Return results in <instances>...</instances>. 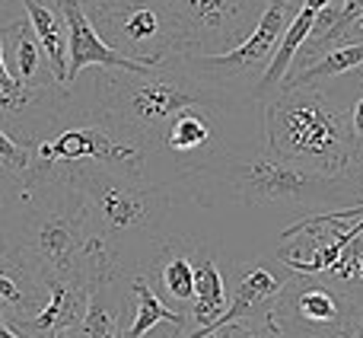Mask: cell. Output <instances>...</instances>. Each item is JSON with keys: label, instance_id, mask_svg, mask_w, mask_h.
I'll return each mask as SVG.
<instances>
[{"label": "cell", "instance_id": "9a60e30c", "mask_svg": "<svg viewBox=\"0 0 363 338\" xmlns=\"http://www.w3.org/2000/svg\"><path fill=\"white\" fill-rule=\"evenodd\" d=\"M144 275L153 284V290L163 297V303L188 316V307L194 300V239H160L150 271H144Z\"/></svg>", "mask_w": 363, "mask_h": 338}, {"label": "cell", "instance_id": "2e32d148", "mask_svg": "<svg viewBox=\"0 0 363 338\" xmlns=\"http://www.w3.org/2000/svg\"><path fill=\"white\" fill-rule=\"evenodd\" d=\"M48 300L35 316L10 322V329L23 338H61L77 326L86 313L89 284L83 281H48Z\"/></svg>", "mask_w": 363, "mask_h": 338}, {"label": "cell", "instance_id": "7402d4cb", "mask_svg": "<svg viewBox=\"0 0 363 338\" xmlns=\"http://www.w3.org/2000/svg\"><path fill=\"white\" fill-rule=\"evenodd\" d=\"M325 89V96L338 106L341 125H345L347 144H351V157L357 173L363 175V64L357 70L345 77H335V80L319 83Z\"/></svg>", "mask_w": 363, "mask_h": 338}, {"label": "cell", "instance_id": "44dd1931", "mask_svg": "<svg viewBox=\"0 0 363 338\" xmlns=\"http://www.w3.org/2000/svg\"><path fill=\"white\" fill-rule=\"evenodd\" d=\"M19 4H23V13L38 45L45 48L55 80L67 87V23H64L61 10L55 6V0H19Z\"/></svg>", "mask_w": 363, "mask_h": 338}, {"label": "cell", "instance_id": "9c48e42d", "mask_svg": "<svg viewBox=\"0 0 363 338\" xmlns=\"http://www.w3.org/2000/svg\"><path fill=\"white\" fill-rule=\"evenodd\" d=\"M294 10H296L294 0H268L262 19L242 42L233 45L223 55H185L188 67L204 83H213V87H223L230 93L242 96V99H252V89L262 80L268 61L274 58Z\"/></svg>", "mask_w": 363, "mask_h": 338}, {"label": "cell", "instance_id": "ba28073f", "mask_svg": "<svg viewBox=\"0 0 363 338\" xmlns=\"http://www.w3.org/2000/svg\"><path fill=\"white\" fill-rule=\"evenodd\" d=\"M271 322L284 338H357L363 307L332 278L290 271L274 297Z\"/></svg>", "mask_w": 363, "mask_h": 338}, {"label": "cell", "instance_id": "52a82bcc", "mask_svg": "<svg viewBox=\"0 0 363 338\" xmlns=\"http://www.w3.org/2000/svg\"><path fill=\"white\" fill-rule=\"evenodd\" d=\"M96 36L112 51L138 64L191 55V29L182 19L176 0H80Z\"/></svg>", "mask_w": 363, "mask_h": 338}, {"label": "cell", "instance_id": "6da1fadb", "mask_svg": "<svg viewBox=\"0 0 363 338\" xmlns=\"http://www.w3.org/2000/svg\"><path fill=\"white\" fill-rule=\"evenodd\" d=\"M26 182V207L6 243L16 246L45 281H83L93 288L102 278L125 275L96 239L89 205L74 185L57 179Z\"/></svg>", "mask_w": 363, "mask_h": 338}, {"label": "cell", "instance_id": "8fae6325", "mask_svg": "<svg viewBox=\"0 0 363 338\" xmlns=\"http://www.w3.org/2000/svg\"><path fill=\"white\" fill-rule=\"evenodd\" d=\"M268 0H176L191 29V55H223L239 45L262 19Z\"/></svg>", "mask_w": 363, "mask_h": 338}, {"label": "cell", "instance_id": "d4e9b609", "mask_svg": "<svg viewBox=\"0 0 363 338\" xmlns=\"http://www.w3.org/2000/svg\"><path fill=\"white\" fill-rule=\"evenodd\" d=\"M325 278H332L335 284H341V288L363 307V230L341 249L338 262L325 271Z\"/></svg>", "mask_w": 363, "mask_h": 338}, {"label": "cell", "instance_id": "484cf974", "mask_svg": "<svg viewBox=\"0 0 363 338\" xmlns=\"http://www.w3.org/2000/svg\"><path fill=\"white\" fill-rule=\"evenodd\" d=\"M204 338H284L277 332V326L268 320H236V322H226V326L213 329L211 335Z\"/></svg>", "mask_w": 363, "mask_h": 338}, {"label": "cell", "instance_id": "30bf717a", "mask_svg": "<svg viewBox=\"0 0 363 338\" xmlns=\"http://www.w3.org/2000/svg\"><path fill=\"white\" fill-rule=\"evenodd\" d=\"M74 93L64 83H51V87H26V83L13 80L4 61V42H0V128L10 134L16 144L29 151L38 138L51 131L64 109L70 106Z\"/></svg>", "mask_w": 363, "mask_h": 338}, {"label": "cell", "instance_id": "4fadbf2b", "mask_svg": "<svg viewBox=\"0 0 363 338\" xmlns=\"http://www.w3.org/2000/svg\"><path fill=\"white\" fill-rule=\"evenodd\" d=\"M67 23V87L83 74L86 67H118V70H140L147 64H138L131 58L112 51L99 36H96L89 16L83 13L80 0H55Z\"/></svg>", "mask_w": 363, "mask_h": 338}, {"label": "cell", "instance_id": "7c38bea8", "mask_svg": "<svg viewBox=\"0 0 363 338\" xmlns=\"http://www.w3.org/2000/svg\"><path fill=\"white\" fill-rule=\"evenodd\" d=\"M48 290L51 284L16 246H0V322L4 326L35 316L48 300Z\"/></svg>", "mask_w": 363, "mask_h": 338}, {"label": "cell", "instance_id": "d6986e66", "mask_svg": "<svg viewBox=\"0 0 363 338\" xmlns=\"http://www.w3.org/2000/svg\"><path fill=\"white\" fill-rule=\"evenodd\" d=\"M121 281H125V275L96 281L89 288L83 320L61 338H118L121 326H125V313H128V294Z\"/></svg>", "mask_w": 363, "mask_h": 338}, {"label": "cell", "instance_id": "f1b7e54d", "mask_svg": "<svg viewBox=\"0 0 363 338\" xmlns=\"http://www.w3.org/2000/svg\"><path fill=\"white\" fill-rule=\"evenodd\" d=\"M357 338H363V322H360V329H357Z\"/></svg>", "mask_w": 363, "mask_h": 338}, {"label": "cell", "instance_id": "603a6c76", "mask_svg": "<svg viewBox=\"0 0 363 338\" xmlns=\"http://www.w3.org/2000/svg\"><path fill=\"white\" fill-rule=\"evenodd\" d=\"M363 64V42H351V45H338V48H328L322 58H315L313 64H306L296 74H287L284 87H319L325 80H335V77H345L351 70H357Z\"/></svg>", "mask_w": 363, "mask_h": 338}, {"label": "cell", "instance_id": "ac0fdd59", "mask_svg": "<svg viewBox=\"0 0 363 338\" xmlns=\"http://www.w3.org/2000/svg\"><path fill=\"white\" fill-rule=\"evenodd\" d=\"M0 42H4V61L6 70L13 74V80L26 83V87H51V83H57L55 74H51L48 58H45V48L38 45L26 16H13L6 23H0Z\"/></svg>", "mask_w": 363, "mask_h": 338}, {"label": "cell", "instance_id": "ffe728a7", "mask_svg": "<svg viewBox=\"0 0 363 338\" xmlns=\"http://www.w3.org/2000/svg\"><path fill=\"white\" fill-rule=\"evenodd\" d=\"M128 297H131V303H128L131 320H128V326H121L118 338H144L160 322H172V326H182V329L188 326V316L172 310L169 303H163V297L153 290V284L147 281L144 271L128 278Z\"/></svg>", "mask_w": 363, "mask_h": 338}, {"label": "cell", "instance_id": "83f0119b", "mask_svg": "<svg viewBox=\"0 0 363 338\" xmlns=\"http://www.w3.org/2000/svg\"><path fill=\"white\" fill-rule=\"evenodd\" d=\"M185 335V329L182 326H172V322H160L157 329H150L144 338H182Z\"/></svg>", "mask_w": 363, "mask_h": 338}, {"label": "cell", "instance_id": "277c9868", "mask_svg": "<svg viewBox=\"0 0 363 338\" xmlns=\"http://www.w3.org/2000/svg\"><path fill=\"white\" fill-rule=\"evenodd\" d=\"M45 179L67 182L86 198L96 239L121 271H125L128 246L138 243V239L157 236L172 207V195L166 185L131 179V175L112 173L106 166H67L55 175H45Z\"/></svg>", "mask_w": 363, "mask_h": 338}, {"label": "cell", "instance_id": "3957f363", "mask_svg": "<svg viewBox=\"0 0 363 338\" xmlns=\"http://www.w3.org/2000/svg\"><path fill=\"white\" fill-rule=\"evenodd\" d=\"M264 151L325 175L363 179L354 166L351 144L338 106L322 87H284L264 99Z\"/></svg>", "mask_w": 363, "mask_h": 338}, {"label": "cell", "instance_id": "4316f807", "mask_svg": "<svg viewBox=\"0 0 363 338\" xmlns=\"http://www.w3.org/2000/svg\"><path fill=\"white\" fill-rule=\"evenodd\" d=\"M0 160H4L6 166L19 169V173H26V166H29V151H26L23 144H16L4 128H0Z\"/></svg>", "mask_w": 363, "mask_h": 338}, {"label": "cell", "instance_id": "8992f818", "mask_svg": "<svg viewBox=\"0 0 363 338\" xmlns=\"http://www.w3.org/2000/svg\"><path fill=\"white\" fill-rule=\"evenodd\" d=\"M213 175L223 179V185L245 205H271V207H360L363 205V179L315 173V169L274 157L271 151L226 157V163Z\"/></svg>", "mask_w": 363, "mask_h": 338}, {"label": "cell", "instance_id": "5bb4252c", "mask_svg": "<svg viewBox=\"0 0 363 338\" xmlns=\"http://www.w3.org/2000/svg\"><path fill=\"white\" fill-rule=\"evenodd\" d=\"M284 281H287V278L277 275L274 265H268L264 258H252V262L239 265L230 303H226L223 316H220L204 335H211L213 329L226 326V322H236V320H268L271 307H274V297L281 294Z\"/></svg>", "mask_w": 363, "mask_h": 338}, {"label": "cell", "instance_id": "e0dca14e", "mask_svg": "<svg viewBox=\"0 0 363 338\" xmlns=\"http://www.w3.org/2000/svg\"><path fill=\"white\" fill-rule=\"evenodd\" d=\"M351 42H363V0H335L332 6H325L315 16L313 32H309L306 45L300 48L294 64H300V70H303L315 58L325 55L328 48L351 45Z\"/></svg>", "mask_w": 363, "mask_h": 338}, {"label": "cell", "instance_id": "5b68a950", "mask_svg": "<svg viewBox=\"0 0 363 338\" xmlns=\"http://www.w3.org/2000/svg\"><path fill=\"white\" fill-rule=\"evenodd\" d=\"M147 147L125 131L115 119H108L96 102L83 106L74 102L51 125L45 138L29 147V166L26 179H45L67 166H106L112 173L147 179Z\"/></svg>", "mask_w": 363, "mask_h": 338}, {"label": "cell", "instance_id": "7a4b0ae2", "mask_svg": "<svg viewBox=\"0 0 363 338\" xmlns=\"http://www.w3.org/2000/svg\"><path fill=\"white\" fill-rule=\"evenodd\" d=\"M96 106L115 119L131 138L147 147V157H153L163 141V131L172 119L188 106H217V109H239L242 96L230 93L223 87L204 83L191 67L185 55H172L153 67L140 70H118L99 67L93 83Z\"/></svg>", "mask_w": 363, "mask_h": 338}, {"label": "cell", "instance_id": "cb8c5ba5", "mask_svg": "<svg viewBox=\"0 0 363 338\" xmlns=\"http://www.w3.org/2000/svg\"><path fill=\"white\" fill-rule=\"evenodd\" d=\"M26 192H29V182L19 169L6 166L0 160V246L10 239L13 227H16L19 214L26 207Z\"/></svg>", "mask_w": 363, "mask_h": 338}]
</instances>
